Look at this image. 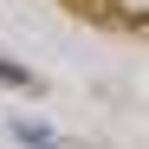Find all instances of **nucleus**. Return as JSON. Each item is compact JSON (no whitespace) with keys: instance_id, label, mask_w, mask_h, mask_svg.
I'll use <instances>...</instances> for the list:
<instances>
[{"instance_id":"obj_1","label":"nucleus","mask_w":149,"mask_h":149,"mask_svg":"<svg viewBox=\"0 0 149 149\" xmlns=\"http://www.w3.org/2000/svg\"><path fill=\"white\" fill-rule=\"evenodd\" d=\"M13 136L26 143V149H58V136L45 130V123H13Z\"/></svg>"},{"instance_id":"obj_3","label":"nucleus","mask_w":149,"mask_h":149,"mask_svg":"<svg viewBox=\"0 0 149 149\" xmlns=\"http://www.w3.org/2000/svg\"><path fill=\"white\" fill-rule=\"evenodd\" d=\"M0 84H19V91H26V84H33V71H26V65H13V58H0Z\"/></svg>"},{"instance_id":"obj_2","label":"nucleus","mask_w":149,"mask_h":149,"mask_svg":"<svg viewBox=\"0 0 149 149\" xmlns=\"http://www.w3.org/2000/svg\"><path fill=\"white\" fill-rule=\"evenodd\" d=\"M110 7H117V19H130V26L149 19V0H110Z\"/></svg>"}]
</instances>
